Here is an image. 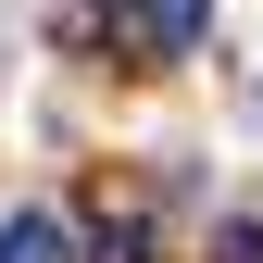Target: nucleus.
Instances as JSON below:
<instances>
[{"mask_svg":"<svg viewBox=\"0 0 263 263\" xmlns=\"http://www.w3.org/2000/svg\"><path fill=\"white\" fill-rule=\"evenodd\" d=\"M0 263H76V226L63 213H13L0 226Z\"/></svg>","mask_w":263,"mask_h":263,"instance_id":"1","label":"nucleus"},{"mask_svg":"<svg viewBox=\"0 0 263 263\" xmlns=\"http://www.w3.org/2000/svg\"><path fill=\"white\" fill-rule=\"evenodd\" d=\"M88 263H151V213H138V201H113V213H101V238H88Z\"/></svg>","mask_w":263,"mask_h":263,"instance_id":"2","label":"nucleus"},{"mask_svg":"<svg viewBox=\"0 0 263 263\" xmlns=\"http://www.w3.org/2000/svg\"><path fill=\"white\" fill-rule=\"evenodd\" d=\"M213 263H263V226L238 213V226H226V238H213Z\"/></svg>","mask_w":263,"mask_h":263,"instance_id":"3","label":"nucleus"}]
</instances>
